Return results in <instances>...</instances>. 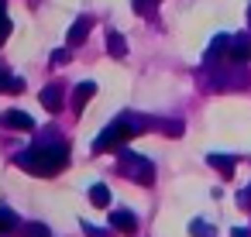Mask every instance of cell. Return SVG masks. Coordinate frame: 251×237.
Returning <instances> with one entry per match:
<instances>
[{"instance_id":"8fae6325","label":"cell","mask_w":251,"mask_h":237,"mask_svg":"<svg viewBox=\"0 0 251 237\" xmlns=\"http://www.w3.org/2000/svg\"><path fill=\"white\" fill-rule=\"evenodd\" d=\"M90 203L100 206V210L110 206V189H107V182H93V186H90Z\"/></svg>"},{"instance_id":"7402d4cb","label":"cell","mask_w":251,"mask_h":237,"mask_svg":"<svg viewBox=\"0 0 251 237\" xmlns=\"http://www.w3.org/2000/svg\"><path fill=\"white\" fill-rule=\"evenodd\" d=\"M237 203H241V206H251V186H248V189H241V192H237Z\"/></svg>"},{"instance_id":"d6986e66","label":"cell","mask_w":251,"mask_h":237,"mask_svg":"<svg viewBox=\"0 0 251 237\" xmlns=\"http://www.w3.org/2000/svg\"><path fill=\"white\" fill-rule=\"evenodd\" d=\"M7 35H11V18H7V14H0V45L7 42Z\"/></svg>"},{"instance_id":"ac0fdd59","label":"cell","mask_w":251,"mask_h":237,"mask_svg":"<svg viewBox=\"0 0 251 237\" xmlns=\"http://www.w3.org/2000/svg\"><path fill=\"white\" fill-rule=\"evenodd\" d=\"M155 4H158V0H131V7H134L138 14H148V11H151Z\"/></svg>"},{"instance_id":"4fadbf2b","label":"cell","mask_w":251,"mask_h":237,"mask_svg":"<svg viewBox=\"0 0 251 237\" xmlns=\"http://www.w3.org/2000/svg\"><path fill=\"white\" fill-rule=\"evenodd\" d=\"M107 52H110L114 59H124V55H127V42H124V35H117V31L107 35Z\"/></svg>"},{"instance_id":"e0dca14e","label":"cell","mask_w":251,"mask_h":237,"mask_svg":"<svg viewBox=\"0 0 251 237\" xmlns=\"http://www.w3.org/2000/svg\"><path fill=\"white\" fill-rule=\"evenodd\" d=\"M25 237H52V230L45 223H28L25 227Z\"/></svg>"},{"instance_id":"ffe728a7","label":"cell","mask_w":251,"mask_h":237,"mask_svg":"<svg viewBox=\"0 0 251 237\" xmlns=\"http://www.w3.org/2000/svg\"><path fill=\"white\" fill-rule=\"evenodd\" d=\"M52 62H69V48H55L52 52Z\"/></svg>"},{"instance_id":"603a6c76","label":"cell","mask_w":251,"mask_h":237,"mask_svg":"<svg viewBox=\"0 0 251 237\" xmlns=\"http://www.w3.org/2000/svg\"><path fill=\"white\" fill-rule=\"evenodd\" d=\"M169 134L179 138V134H182V120H172V124H169Z\"/></svg>"},{"instance_id":"6da1fadb","label":"cell","mask_w":251,"mask_h":237,"mask_svg":"<svg viewBox=\"0 0 251 237\" xmlns=\"http://www.w3.org/2000/svg\"><path fill=\"white\" fill-rule=\"evenodd\" d=\"M14 165L31 172V175H52V172H62L69 165V148L62 141H55V144H31V148L14 155Z\"/></svg>"},{"instance_id":"8992f818","label":"cell","mask_w":251,"mask_h":237,"mask_svg":"<svg viewBox=\"0 0 251 237\" xmlns=\"http://www.w3.org/2000/svg\"><path fill=\"white\" fill-rule=\"evenodd\" d=\"M110 227L121 234H134L138 230V216L131 210H110Z\"/></svg>"},{"instance_id":"7c38bea8","label":"cell","mask_w":251,"mask_h":237,"mask_svg":"<svg viewBox=\"0 0 251 237\" xmlns=\"http://www.w3.org/2000/svg\"><path fill=\"white\" fill-rule=\"evenodd\" d=\"M25 90V79H14L4 66H0V93H21Z\"/></svg>"},{"instance_id":"5bb4252c","label":"cell","mask_w":251,"mask_h":237,"mask_svg":"<svg viewBox=\"0 0 251 237\" xmlns=\"http://www.w3.org/2000/svg\"><path fill=\"white\" fill-rule=\"evenodd\" d=\"M11 230H18V213L0 206V234H11Z\"/></svg>"},{"instance_id":"d4e9b609","label":"cell","mask_w":251,"mask_h":237,"mask_svg":"<svg viewBox=\"0 0 251 237\" xmlns=\"http://www.w3.org/2000/svg\"><path fill=\"white\" fill-rule=\"evenodd\" d=\"M4 7H7V0H0V14H4Z\"/></svg>"},{"instance_id":"484cf974","label":"cell","mask_w":251,"mask_h":237,"mask_svg":"<svg viewBox=\"0 0 251 237\" xmlns=\"http://www.w3.org/2000/svg\"><path fill=\"white\" fill-rule=\"evenodd\" d=\"M248 24H251V7H248Z\"/></svg>"},{"instance_id":"277c9868","label":"cell","mask_w":251,"mask_h":237,"mask_svg":"<svg viewBox=\"0 0 251 237\" xmlns=\"http://www.w3.org/2000/svg\"><path fill=\"white\" fill-rule=\"evenodd\" d=\"M227 59H230L234 66H244V62H251V35H230Z\"/></svg>"},{"instance_id":"cb8c5ba5","label":"cell","mask_w":251,"mask_h":237,"mask_svg":"<svg viewBox=\"0 0 251 237\" xmlns=\"http://www.w3.org/2000/svg\"><path fill=\"white\" fill-rule=\"evenodd\" d=\"M230 237H251V234H248L244 227H234V234H230Z\"/></svg>"},{"instance_id":"3957f363","label":"cell","mask_w":251,"mask_h":237,"mask_svg":"<svg viewBox=\"0 0 251 237\" xmlns=\"http://www.w3.org/2000/svg\"><path fill=\"white\" fill-rule=\"evenodd\" d=\"M134 131L124 124V120H114L110 127H103L100 134H97V141H93V151H114V148H121L127 138H131Z\"/></svg>"},{"instance_id":"ba28073f","label":"cell","mask_w":251,"mask_h":237,"mask_svg":"<svg viewBox=\"0 0 251 237\" xmlns=\"http://www.w3.org/2000/svg\"><path fill=\"white\" fill-rule=\"evenodd\" d=\"M90 28H93V21H90V18H79V21L69 28V45H83L86 35H90Z\"/></svg>"},{"instance_id":"5b68a950","label":"cell","mask_w":251,"mask_h":237,"mask_svg":"<svg viewBox=\"0 0 251 237\" xmlns=\"http://www.w3.org/2000/svg\"><path fill=\"white\" fill-rule=\"evenodd\" d=\"M0 124H4L7 131H31V127H35L31 114H25V110H4V117H0Z\"/></svg>"},{"instance_id":"2e32d148","label":"cell","mask_w":251,"mask_h":237,"mask_svg":"<svg viewBox=\"0 0 251 237\" xmlns=\"http://www.w3.org/2000/svg\"><path fill=\"white\" fill-rule=\"evenodd\" d=\"M189 234H193V237H217L206 220H193V223H189Z\"/></svg>"},{"instance_id":"30bf717a","label":"cell","mask_w":251,"mask_h":237,"mask_svg":"<svg viewBox=\"0 0 251 237\" xmlns=\"http://www.w3.org/2000/svg\"><path fill=\"white\" fill-rule=\"evenodd\" d=\"M97 93V83H79L76 90H73V107L76 110H83L86 103H90V96Z\"/></svg>"},{"instance_id":"9a60e30c","label":"cell","mask_w":251,"mask_h":237,"mask_svg":"<svg viewBox=\"0 0 251 237\" xmlns=\"http://www.w3.org/2000/svg\"><path fill=\"white\" fill-rule=\"evenodd\" d=\"M227 48H230V35H217V38L210 42V52H206V55H224Z\"/></svg>"},{"instance_id":"44dd1931","label":"cell","mask_w":251,"mask_h":237,"mask_svg":"<svg viewBox=\"0 0 251 237\" xmlns=\"http://www.w3.org/2000/svg\"><path fill=\"white\" fill-rule=\"evenodd\" d=\"M83 230H86V237H107L100 227H93V223H83Z\"/></svg>"},{"instance_id":"9c48e42d","label":"cell","mask_w":251,"mask_h":237,"mask_svg":"<svg viewBox=\"0 0 251 237\" xmlns=\"http://www.w3.org/2000/svg\"><path fill=\"white\" fill-rule=\"evenodd\" d=\"M42 107L52 110V114L62 110V90H59V86H45V90H42Z\"/></svg>"},{"instance_id":"52a82bcc","label":"cell","mask_w":251,"mask_h":237,"mask_svg":"<svg viewBox=\"0 0 251 237\" xmlns=\"http://www.w3.org/2000/svg\"><path fill=\"white\" fill-rule=\"evenodd\" d=\"M206 162L224 175V179H234V158H227V155H217V151H210L206 155Z\"/></svg>"},{"instance_id":"7a4b0ae2","label":"cell","mask_w":251,"mask_h":237,"mask_svg":"<svg viewBox=\"0 0 251 237\" xmlns=\"http://www.w3.org/2000/svg\"><path fill=\"white\" fill-rule=\"evenodd\" d=\"M117 168H121L127 179L141 182V186H151V182H155V165H151L145 155L131 151V148H124V151H121V162H117Z\"/></svg>"}]
</instances>
